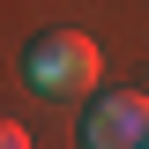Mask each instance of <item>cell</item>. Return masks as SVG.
Listing matches in <instances>:
<instances>
[{
    "label": "cell",
    "mask_w": 149,
    "mask_h": 149,
    "mask_svg": "<svg viewBox=\"0 0 149 149\" xmlns=\"http://www.w3.org/2000/svg\"><path fill=\"white\" fill-rule=\"evenodd\" d=\"M22 74H30V90H45V97H74V90L97 82V45L82 30H52V37H37L30 52H22Z\"/></svg>",
    "instance_id": "obj_1"
},
{
    "label": "cell",
    "mask_w": 149,
    "mask_h": 149,
    "mask_svg": "<svg viewBox=\"0 0 149 149\" xmlns=\"http://www.w3.org/2000/svg\"><path fill=\"white\" fill-rule=\"evenodd\" d=\"M82 149H149V97H97L82 119Z\"/></svg>",
    "instance_id": "obj_2"
},
{
    "label": "cell",
    "mask_w": 149,
    "mask_h": 149,
    "mask_svg": "<svg viewBox=\"0 0 149 149\" xmlns=\"http://www.w3.org/2000/svg\"><path fill=\"white\" fill-rule=\"evenodd\" d=\"M0 149H30V134H22L15 119H0Z\"/></svg>",
    "instance_id": "obj_3"
}]
</instances>
